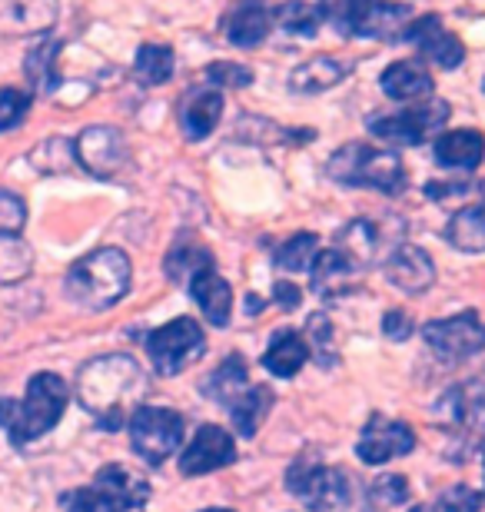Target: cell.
<instances>
[{"label": "cell", "instance_id": "d6a6232c", "mask_svg": "<svg viewBox=\"0 0 485 512\" xmlns=\"http://www.w3.org/2000/svg\"><path fill=\"white\" fill-rule=\"evenodd\" d=\"M34 273V247L20 233H0V283L17 286Z\"/></svg>", "mask_w": 485, "mask_h": 512}, {"label": "cell", "instance_id": "e0dca14e", "mask_svg": "<svg viewBox=\"0 0 485 512\" xmlns=\"http://www.w3.org/2000/svg\"><path fill=\"white\" fill-rule=\"evenodd\" d=\"M220 30L233 47H260L273 34V7L266 0H233L220 17Z\"/></svg>", "mask_w": 485, "mask_h": 512}, {"label": "cell", "instance_id": "4fadbf2b", "mask_svg": "<svg viewBox=\"0 0 485 512\" xmlns=\"http://www.w3.org/2000/svg\"><path fill=\"white\" fill-rule=\"evenodd\" d=\"M74 153H77L80 167L97 180H113L130 163L127 137H123L117 127H107V124H94V127L80 130V137L74 140Z\"/></svg>", "mask_w": 485, "mask_h": 512}, {"label": "cell", "instance_id": "e575fe53", "mask_svg": "<svg viewBox=\"0 0 485 512\" xmlns=\"http://www.w3.org/2000/svg\"><path fill=\"white\" fill-rule=\"evenodd\" d=\"M30 163H34L40 173H67L77 163L74 140H67V137L40 140L37 147L30 150Z\"/></svg>", "mask_w": 485, "mask_h": 512}, {"label": "cell", "instance_id": "4dcf8cb0", "mask_svg": "<svg viewBox=\"0 0 485 512\" xmlns=\"http://www.w3.org/2000/svg\"><path fill=\"white\" fill-rule=\"evenodd\" d=\"M270 409H273V389L270 386H250L230 406V419H233L236 433L246 436V439L256 436L263 426V419L270 416Z\"/></svg>", "mask_w": 485, "mask_h": 512}, {"label": "cell", "instance_id": "681fc988", "mask_svg": "<svg viewBox=\"0 0 485 512\" xmlns=\"http://www.w3.org/2000/svg\"><path fill=\"white\" fill-rule=\"evenodd\" d=\"M439 4H452V0H439Z\"/></svg>", "mask_w": 485, "mask_h": 512}, {"label": "cell", "instance_id": "30bf717a", "mask_svg": "<svg viewBox=\"0 0 485 512\" xmlns=\"http://www.w3.org/2000/svg\"><path fill=\"white\" fill-rule=\"evenodd\" d=\"M147 353H150V363L157 366V373L177 376L206 353L203 326L196 320H190V316H180V320H173V323H163L147 336Z\"/></svg>", "mask_w": 485, "mask_h": 512}, {"label": "cell", "instance_id": "f546056e", "mask_svg": "<svg viewBox=\"0 0 485 512\" xmlns=\"http://www.w3.org/2000/svg\"><path fill=\"white\" fill-rule=\"evenodd\" d=\"M246 389H250V373H246V360L240 353H233L220 370L203 380V393L210 396L213 403H223L226 409H230Z\"/></svg>", "mask_w": 485, "mask_h": 512}, {"label": "cell", "instance_id": "ab89813d", "mask_svg": "<svg viewBox=\"0 0 485 512\" xmlns=\"http://www.w3.org/2000/svg\"><path fill=\"white\" fill-rule=\"evenodd\" d=\"M482 506H485V496L479 489H469V486H452L439 499L442 512H479Z\"/></svg>", "mask_w": 485, "mask_h": 512}, {"label": "cell", "instance_id": "d590c367", "mask_svg": "<svg viewBox=\"0 0 485 512\" xmlns=\"http://www.w3.org/2000/svg\"><path fill=\"white\" fill-rule=\"evenodd\" d=\"M316 233H293L290 240L280 243L273 253V263L280 266L286 273H299V270H309L316 260Z\"/></svg>", "mask_w": 485, "mask_h": 512}, {"label": "cell", "instance_id": "1f68e13d", "mask_svg": "<svg viewBox=\"0 0 485 512\" xmlns=\"http://www.w3.org/2000/svg\"><path fill=\"white\" fill-rule=\"evenodd\" d=\"M173 67H177V54L167 44H140L137 57H133V77L140 80L143 87H160L173 77Z\"/></svg>", "mask_w": 485, "mask_h": 512}, {"label": "cell", "instance_id": "9a60e30c", "mask_svg": "<svg viewBox=\"0 0 485 512\" xmlns=\"http://www.w3.org/2000/svg\"><path fill=\"white\" fill-rule=\"evenodd\" d=\"M402 40L412 44L422 57L432 60V64L442 67V70H456L462 60H466V47H462V40L452 34V30L442 24V17H436V14L412 20V24L406 27V34H402Z\"/></svg>", "mask_w": 485, "mask_h": 512}, {"label": "cell", "instance_id": "ac0fdd59", "mask_svg": "<svg viewBox=\"0 0 485 512\" xmlns=\"http://www.w3.org/2000/svg\"><path fill=\"white\" fill-rule=\"evenodd\" d=\"M236 463V446L233 436L223 426L206 423L196 429V436L190 439V446L180 456V473L183 476H206L213 469H223Z\"/></svg>", "mask_w": 485, "mask_h": 512}, {"label": "cell", "instance_id": "4316f807", "mask_svg": "<svg viewBox=\"0 0 485 512\" xmlns=\"http://www.w3.org/2000/svg\"><path fill=\"white\" fill-rule=\"evenodd\" d=\"M60 50H64V44L60 40H40L37 47H30L27 50V57H24V77H27V84H30V94H37V97H50V94H57V87H60Z\"/></svg>", "mask_w": 485, "mask_h": 512}, {"label": "cell", "instance_id": "74e56055", "mask_svg": "<svg viewBox=\"0 0 485 512\" xmlns=\"http://www.w3.org/2000/svg\"><path fill=\"white\" fill-rule=\"evenodd\" d=\"M30 114V94L17 87H0V133L20 127Z\"/></svg>", "mask_w": 485, "mask_h": 512}, {"label": "cell", "instance_id": "603a6c76", "mask_svg": "<svg viewBox=\"0 0 485 512\" xmlns=\"http://www.w3.org/2000/svg\"><path fill=\"white\" fill-rule=\"evenodd\" d=\"M353 70V60H339V57H329V54H319V57H309L303 60L293 74H290V90L293 94H323V90L343 84Z\"/></svg>", "mask_w": 485, "mask_h": 512}, {"label": "cell", "instance_id": "d6986e66", "mask_svg": "<svg viewBox=\"0 0 485 512\" xmlns=\"http://www.w3.org/2000/svg\"><path fill=\"white\" fill-rule=\"evenodd\" d=\"M60 17V0H0V37L50 34Z\"/></svg>", "mask_w": 485, "mask_h": 512}, {"label": "cell", "instance_id": "7c38bea8", "mask_svg": "<svg viewBox=\"0 0 485 512\" xmlns=\"http://www.w3.org/2000/svg\"><path fill=\"white\" fill-rule=\"evenodd\" d=\"M422 340L442 363L456 366L485 350V323L476 310L456 313L449 320H432L422 326Z\"/></svg>", "mask_w": 485, "mask_h": 512}, {"label": "cell", "instance_id": "5bb4252c", "mask_svg": "<svg viewBox=\"0 0 485 512\" xmlns=\"http://www.w3.org/2000/svg\"><path fill=\"white\" fill-rule=\"evenodd\" d=\"M412 449H416V433H412L406 423L373 416L363 426V433H359L356 456L363 459L366 466H386L392 459L412 453Z\"/></svg>", "mask_w": 485, "mask_h": 512}, {"label": "cell", "instance_id": "f1b7e54d", "mask_svg": "<svg viewBox=\"0 0 485 512\" xmlns=\"http://www.w3.org/2000/svg\"><path fill=\"white\" fill-rule=\"evenodd\" d=\"M446 243L462 253H485V200L452 213L446 223Z\"/></svg>", "mask_w": 485, "mask_h": 512}, {"label": "cell", "instance_id": "cb8c5ba5", "mask_svg": "<svg viewBox=\"0 0 485 512\" xmlns=\"http://www.w3.org/2000/svg\"><path fill=\"white\" fill-rule=\"evenodd\" d=\"M190 296L196 306L203 310V316L213 326H226L230 323V310H233V290L230 283L216 273V266H203L200 273L190 280Z\"/></svg>", "mask_w": 485, "mask_h": 512}, {"label": "cell", "instance_id": "8992f818", "mask_svg": "<svg viewBox=\"0 0 485 512\" xmlns=\"http://www.w3.org/2000/svg\"><path fill=\"white\" fill-rule=\"evenodd\" d=\"M60 503L67 512H143L150 503V483L127 466L110 463L94 476V483L67 493Z\"/></svg>", "mask_w": 485, "mask_h": 512}, {"label": "cell", "instance_id": "c3c4849f", "mask_svg": "<svg viewBox=\"0 0 485 512\" xmlns=\"http://www.w3.org/2000/svg\"><path fill=\"white\" fill-rule=\"evenodd\" d=\"M203 512H233V509H203Z\"/></svg>", "mask_w": 485, "mask_h": 512}, {"label": "cell", "instance_id": "bcb514c9", "mask_svg": "<svg viewBox=\"0 0 485 512\" xmlns=\"http://www.w3.org/2000/svg\"><path fill=\"white\" fill-rule=\"evenodd\" d=\"M339 512H369V509H366L363 503H359V493H356V496L349 499V503H346L343 509H339Z\"/></svg>", "mask_w": 485, "mask_h": 512}, {"label": "cell", "instance_id": "7a4b0ae2", "mask_svg": "<svg viewBox=\"0 0 485 512\" xmlns=\"http://www.w3.org/2000/svg\"><path fill=\"white\" fill-rule=\"evenodd\" d=\"M67 403V383L57 373H37L30 376L24 399H0V429L7 433L10 446L24 449L60 423Z\"/></svg>", "mask_w": 485, "mask_h": 512}, {"label": "cell", "instance_id": "ffe728a7", "mask_svg": "<svg viewBox=\"0 0 485 512\" xmlns=\"http://www.w3.org/2000/svg\"><path fill=\"white\" fill-rule=\"evenodd\" d=\"M386 280L402 293H426L432 283H436V263L432 256L416 247V243H402L389 256L383 266Z\"/></svg>", "mask_w": 485, "mask_h": 512}, {"label": "cell", "instance_id": "277c9868", "mask_svg": "<svg viewBox=\"0 0 485 512\" xmlns=\"http://www.w3.org/2000/svg\"><path fill=\"white\" fill-rule=\"evenodd\" d=\"M319 17L346 40H402L412 7L396 0H319Z\"/></svg>", "mask_w": 485, "mask_h": 512}, {"label": "cell", "instance_id": "3957f363", "mask_svg": "<svg viewBox=\"0 0 485 512\" xmlns=\"http://www.w3.org/2000/svg\"><path fill=\"white\" fill-rule=\"evenodd\" d=\"M133 266L120 247H100L80 256L64 276V293L84 310H110L130 290Z\"/></svg>", "mask_w": 485, "mask_h": 512}, {"label": "cell", "instance_id": "52a82bcc", "mask_svg": "<svg viewBox=\"0 0 485 512\" xmlns=\"http://www.w3.org/2000/svg\"><path fill=\"white\" fill-rule=\"evenodd\" d=\"M436 419L449 436V449H456L452 459L466 463L472 449L485 439V383L469 380L452 386L436 403Z\"/></svg>", "mask_w": 485, "mask_h": 512}, {"label": "cell", "instance_id": "5b68a950", "mask_svg": "<svg viewBox=\"0 0 485 512\" xmlns=\"http://www.w3.org/2000/svg\"><path fill=\"white\" fill-rule=\"evenodd\" d=\"M326 177L339 187H369L386 197L406 190V163L392 150L369 147V143H346L326 163Z\"/></svg>", "mask_w": 485, "mask_h": 512}, {"label": "cell", "instance_id": "f907efd6", "mask_svg": "<svg viewBox=\"0 0 485 512\" xmlns=\"http://www.w3.org/2000/svg\"><path fill=\"white\" fill-rule=\"evenodd\" d=\"M482 90H485V80H482Z\"/></svg>", "mask_w": 485, "mask_h": 512}, {"label": "cell", "instance_id": "f35d334b", "mask_svg": "<svg viewBox=\"0 0 485 512\" xmlns=\"http://www.w3.org/2000/svg\"><path fill=\"white\" fill-rule=\"evenodd\" d=\"M27 227V203L20 193L0 187V233H20Z\"/></svg>", "mask_w": 485, "mask_h": 512}, {"label": "cell", "instance_id": "ba28073f", "mask_svg": "<svg viewBox=\"0 0 485 512\" xmlns=\"http://www.w3.org/2000/svg\"><path fill=\"white\" fill-rule=\"evenodd\" d=\"M130 429V443L147 466H163L170 459L173 449H180L183 443V416L170 406H147L133 409V416L127 419Z\"/></svg>", "mask_w": 485, "mask_h": 512}, {"label": "cell", "instance_id": "484cf974", "mask_svg": "<svg viewBox=\"0 0 485 512\" xmlns=\"http://www.w3.org/2000/svg\"><path fill=\"white\" fill-rule=\"evenodd\" d=\"M379 87L389 100H419L436 94V80L429 77V70L419 60H396L383 70Z\"/></svg>", "mask_w": 485, "mask_h": 512}, {"label": "cell", "instance_id": "7402d4cb", "mask_svg": "<svg viewBox=\"0 0 485 512\" xmlns=\"http://www.w3.org/2000/svg\"><path fill=\"white\" fill-rule=\"evenodd\" d=\"M432 157H436L439 167H449V170H462V173L479 170V163L485 157V137H482V130L466 127V130L439 133L436 147H432Z\"/></svg>", "mask_w": 485, "mask_h": 512}, {"label": "cell", "instance_id": "9c48e42d", "mask_svg": "<svg viewBox=\"0 0 485 512\" xmlns=\"http://www.w3.org/2000/svg\"><path fill=\"white\" fill-rule=\"evenodd\" d=\"M286 486L296 499H303L306 509L313 512H339L349 499L359 493V486H353L339 466H319L316 459H299L286 476Z\"/></svg>", "mask_w": 485, "mask_h": 512}, {"label": "cell", "instance_id": "60d3db41", "mask_svg": "<svg viewBox=\"0 0 485 512\" xmlns=\"http://www.w3.org/2000/svg\"><path fill=\"white\" fill-rule=\"evenodd\" d=\"M373 499L383 506H399L409 499V479L399 476V473H389V476H379L373 483Z\"/></svg>", "mask_w": 485, "mask_h": 512}, {"label": "cell", "instance_id": "8fae6325", "mask_svg": "<svg viewBox=\"0 0 485 512\" xmlns=\"http://www.w3.org/2000/svg\"><path fill=\"white\" fill-rule=\"evenodd\" d=\"M449 114L452 107L446 100H429V104H412L399 114L369 120V130H373V137L392 143V147H419L449 124Z\"/></svg>", "mask_w": 485, "mask_h": 512}, {"label": "cell", "instance_id": "83f0119b", "mask_svg": "<svg viewBox=\"0 0 485 512\" xmlns=\"http://www.w3.org/2000/svg\"><path fill=\"white\" fill-rule=\"evenodd\" d=\"M203 266H213V253L196 237H190V233H180V237L173 240V247L167 250L163 273H167L170 283H190Z\"/></svg>", "mask_w": 485, "mask_h": 512}, {"label": "cell", "instance_id": "ee69618b", "mask_svg": "<svg viewBox=\"0 0 485 512\" xmlns=\"http://www.w3.org/2000/svg\"><path fill=\"white\" fill-rule=\"evenodd\" d=\"M479 183H452V180H439V183H429L426 187V197L432 200H446V197H466V193H476Z\"/></svg>", "mask_w": 485, "mask_h": 512}, {"label": "cell", "instance_id": "44dd1931", "mask_svg": "<svg viewBox=\"0 0 485 512\" xmlns=\"http://www.w3.org/2000/svg\"><path fill=\"white\" fill-rule=\"evenodd\" d=\"M223 117V90L216 87H196L180 100V130L190 143L206 140L220 127Z\"/></svg>", "mask_w": 485, "mask_h": 512}, {"label": "cell", "instance_id": "836d02e7", "mask_svg": "<svg viewBox=\"0 0 485 512\" xmlns=\"http://www.w3.org/2000/svg\"><path fill=\"white\" fill-rule=\"evenodd\" d=\"M319 24H323V17H319L316 7L303 4V0H283V4L273 7V27L286 30L290 37H316L319 34Z\"/></svg>", "mask_w": 485, "mask_h": 512}, {"label": "cell", "instance_id": "d4e9b609", "mask_svg": "<svg viewBox=\"0 0 485 512\" xmlns=\"http://www.w3.org/2000/svg\"><path fill=\"white\" fill-rule=\"evenodd\" d=\"M306 360H309V340L299 330H293V326L276 330L270 336V346H266V353H263V366L273 376H280V380L296 376L299 370H303Z\"/></svg>", "mask_w": 485, "mask_h": 512}, {"label": "cell", "instance_id": "7dc6e473", "mask_svg": "<svg viewBox=\"0 0 485 512\" xmlns=\"http://www.w3.org/2000/svg\"><path fill=\"white\" fill-rule=\"evenodd\" d=\"M409 512H436V509H432V506H426V503H422V506H412Z\"/></svg>", "mask_w": 485, "mask_h": 512}, {"label": "cell", "instance_id": "f6af8a7d", "mask_svg": "<svg viewBox=\"0 0 485 512\" xmlns=\"http://www.w3.org/2000/svg\"><path fill=\"white\" fill-rule=\"evenodd\" d=\"M273 300L283 306V310H296L299 303H303V290L299 286H293V283H276L273 286Z\"/></svg>", "mask_w": 485, "mask_h": 512}, {"label": "cell", "instance_id": "8d00e7d4", "mask_svg": "<svg viewBox=\"0 0 485 512\" xmlns=\"http://www.w3.org/2000/svg\"><path fill=\"white\" fill-rule=\"evenodd\" d=\"M203 84L216 87V90H243L253 84V70L243 64H233V60H216L203 70Z\"/></svg>", "mask_w": 485, "mask_h": 512}, {"label": "cell", "instance_id": "b9f144b4", "mask_svg": "<svg viewBox=\"0 0 485 512\" xmlns=\"http://www.w3.org/2000/svg\"><path fill=\"white\" fill-rule=\"evenodd\" d=\"M309 340L319 346V363L329 366V346H333V326H329V316H323V313L309 316Z\"/></svg>", "mask_w": 485, "mask_h": 512}, {"label": "cell", "instance_id": "2e32d148", "mask_svg": "<svg viewBox=\"0 0 485 512\" xmlns=\"http://www.w3.org/2000/svg\"><path fill=\"white\" fill-rule=\"evenodd\" d=\"M383 243H386V237H383V230H379V223L369 217H359L336 233V243L329 247V253L336 256L339 270L346 276H356L376 260Z\"/></svg>", "mask_w": 485, "mask_h": 512}, {"label": "cell", "instance_id": "7bdbcfd3", "mask_svg": "<svg viewBox=\"0 0 485 512\" xmlns=\"http://www.w3.org/2000/svg\"><path fill=\"white\" fill-rule=\"evenodd\" d=\"M383 336H386V340H392V343L409 340V336H412V316L402 313V310H389L383 316Z\"/></svg>", "mask_w": 485, "mask_h": 512}, {"label": "cell", "instance_id": "6da1fadb", "mask_svg": "<svg viewBox=\"0 0 485 512\" xmlns=\"http://www.w3.org/2000/svg\"><path fill=\"white\" fill-rule=\"evenodd\" d=\"M143 393H147V376L140 363L127 353H107L80 366L77 373V399L100 429L127 426L133 409H140Z\"/></svg>", "mask_w": 485, "mask_h": 512}]
</instances>
